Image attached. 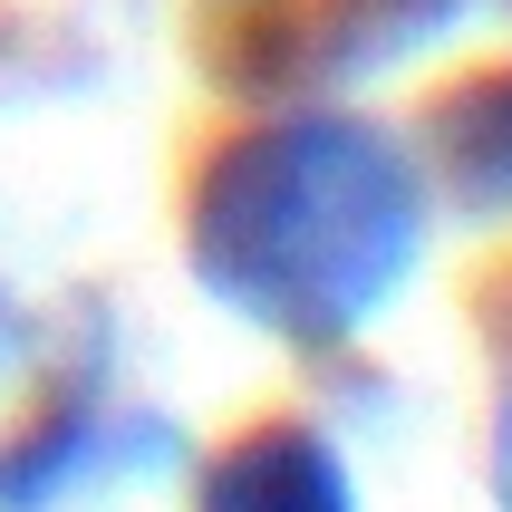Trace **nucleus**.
Instances as JSON below:
<instances>
[{
  "instance_id": "1",
  "label": "nucleus",
  "mask_w": 512,
  "mask_h": 512,
  "mask_svg": "<svg viewBox=\"0 0 512 512\" xmlns=\"http://www.w3.org/2000/svg\"><path fill=\"white\" fill-rule=\"evenodd\" d=\"M416 242H426V184L406 145L339 107L242 126L203 165L184 223L194 281L290 348L358 339L416 271Z\"/></svg>"
},
{
  "instance_id": "2",
  "label": "nucleus",
  "mask_w": 512,
  "mask_h": 512,
  "mask_svg": "<svg viewBox=\"0 0 512 512\" xmlns=\"http://www.w3.org/2000/svg\"><path fill=\"white\" fill-rule=\"evenodd\" d=\"M194 512H358V484H348L339 445L319 426L281 416V426H252L213 455Z\"/></svg>"
},
{
  "instance_id": "3",
  "label": "nucleus",
  "mask_w": 512,
  "mask_h": 512,
  "mask_svg": "<svg viewBox=\"0 0 512 512\" xmlns=\"http://www.w3.org/2000/svg\"><path fill=\"white\" fill-rule=\"evenodd\" d=\"M435 165L474 213H512V68L464 78L435 107Z\"/></svg>"
},
{
  "instance_id": "4",
  "label": "nucleus",
  "mask_w": 512,
  "mask_h": 512,
  "mask_svg": "<svg viewBox=\"0 0 512 512\" xmlns=\"http://www.w3.org/2000/svg\"><path fill=\"white\" fill-rule=\"evenodd\" d=\"M435 20H455V0H339V29H319V49L387 58V49L435 39Z\"/></svg>"
},
{
  "instance_id": "5",
  "label": "nucleus",
  "mask_w": 512,
  "mask_h": 512,
  "mask_svg": "<svg viewBox=\"0 0 512 512\" xmlns=\"http://www.w3.org/2000/svg\"><path fill=\"white\" fill-rule=\"evenodd\" d=\"M493 474H503V512H512V387H503V435H493Z\"/></svg>"
}]
</instances>
